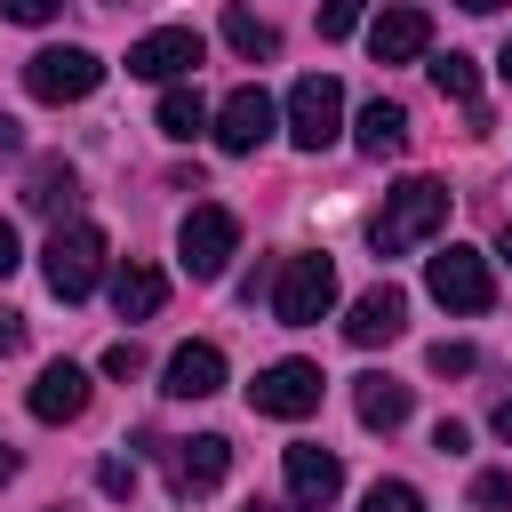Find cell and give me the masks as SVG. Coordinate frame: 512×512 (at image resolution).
<instances>
[{
  "label": "cell",
  "mask_w": 512,
  "mask_h": 512,
  "mask_svg": "<svg viewBox=\"0 0 512 512\" xmlns=\"http://www.w3.org/2000/svg\"><path fill=\"white\" fill-rule=\"evenodd\" d=\"M200 128H208V104H200V88H176V80H168V96H160V136L192 144Z\"/></svg>",
  "instance_id": "7402d4cb"
},
{
  "label": "cell",
  "mask_w": 512,
  "mask_h": 512,
  "mask_svg": "<svg viewBox=\"0 0 512 512\" xmlns=\"http://www.w3.org/2000/svg\"><path fill=\"white\" fill-rule=\"evenodd\" d=\"M104 376H120V384H128V376H144V352H136L128 336H120V344L104 352Z\"/></svg>",
  "instance_id": "f1b7e54d"
},
{
  "label": "cell",
  "mask_w": 512,
  "mask_h": 512,
  "mask_svg": "<svg viewBox=\"0 0 512 512\" xmlns=\"http://www.w3.org/2000/svg\"><path fill=\"white\" fill-rule=\"evenodd\" d=\"M0 480H16V448L8 440H0Z\"/></svg>",
  "instance_id": "d590c367"
},
{
  "label": "cell",
  "mask_w": 512,
  "mask_h": 512,
  "mask_svg": "<svg viewBox=\"0 0 512 512\" xmlns=\"http://www.w3.org/2000/svg\"><path fill=\"white\" fill-rule=\"evenodd\" d=\"M360 512H424V496H416L408 480H376V488L360 496Z\"/></svg>",
  "instance_id": "cb8c5ba5"
},
{
  "label": "cell",
  "mask_w": 512,
  "mask_h": 512,
  "mask_svg": "<svg viewBox=\"0 0 512 512\" xmlns=\"http://www.w3.org/2000/svg\"><path fill=\"white\" fill-rule=\"evenodd\" d=\"M440 224H448V184L408 176L400 192H384V208H376L368 240H376V256H408V248H416V240H432Z\"/></svg>",
  "instance_id": "6da1fadb"
},
{
  "label": "cell",
  "mask_w": 512,
  "mask_h": 512,
  "mask_svg": "<svg viewBox=\"0 0 512 512\" xmlns=\"http://www.w3.org/2000/svg\"><path fill=\"white\" fill-rule=\"evenodd\" d=\"M128 72H136V80H184V72H200V32H192V24L144 32V40L128 48Z\"/></svg>",
  "instance_id": "8fae6325"
},
{
  "label": "cell",
  "mask_w": 512,
  "mask_h": 512,
  "mask_svg": "<svg viewBox=\"0 0 512 512\" xmlns=\"http://www.w3.org/2000/svg\"><path fill=\"white\" fill-rule=\"evenodd\" d=\"M248 408H256V416H288V424L312 416V408H320V368H312V360H272V368L248 384Z\"/></svg>",
  "instance_id": "ba28073f"
},
{
  "label": "cell",
  "mask_w": 512,
  "mask_h": 512,
  "mask_svg": "<svg viewBox=\"0 0 512 512\" xmlns=\"http://www.w3.org/2000/svg\"><path fill=\"white\" fill-rule=\"evenodd\" d=\"M232 248H240V216L216 208V200H200V208L184 216V232H176V264H184L192 280H224Z\"/></svg>",
  "instance_id": "277c9868"
},
{
  "label": "cell",
  "mask_w": 512,
  "mask_h": 512,
  "mask_svg": "<svg viewBox=\"0 0 512 512\" xmlns=\"http://www.w3.org/2000/svg\"><path fill=\"white\" fill-rule=\"evenodd\" d=\"M424 360H432V376H472V344H448V336H440Z\"/></svg>",
  "instance_id": "4316f807"
},
{
  "label": "cell",
  "mask_w": 512,
  "mask_h": 512,
  "mask_svg": "<svg viewBox=\"0 0 512 512\" xmlns=\"http://www.w3.org/2000/svg\"><path fill=\"white\" fill-rule=\"evenodd\" d=\"M160 296H168V280H160L144 256H128V264L112 272V312H120V320H152V312H160Z\"/></svg>",
  "instance_id": "e0dca14e"
},
{
  "label": "cell",
  "mask_w": 512,
  "mask_h": 512,
  "mask_svg": "<svg viewBox=\"0 0 512 512\" xmlns=\"http://www.w3.org/2000/svg\"><path fill=\"white\" fill-rule=\"evenodd\" d=\"M280 464H288V512H328V504H336V488H344V464H336V448H312V440H296Z\"/></svg>",
  "instance_id": "30bf717a"
},
{
  "label": "cell",
  "mask_w": 512,
  "mask_h": 512,
  "mask_svg": "<svg viewBox=\"0 0 512 512\" xmlns=\"http://www.w3.org/2000/svg\"><path fill=\"white\" fill-rule=\"evenodd\" d=\"M400 328H408V296H400L392 280H384V288H368V296L352 304V320H344V336H352L360 352H376V344H392Z\"/></svg>",
  "instance_id": "5bb4252c"
},
{
  "label": "cell",
  "mask_w": 512,
  "mask_h": 512,
  "mask_svg": "<svg viewBox=\"0 0 512 512\" xmlns=\"http://www.w3.org/2000/svg\"><path fill=\"white\" fill-rule=\"evenodd\" d=\"M360 8H368V0H320V40H352Z\"/></svg>",
  "instance_id": "484cf974"
},
{
  "label": "cell",
  "mask_w": 512,
  "mask_h": 512,
  "mask_svg": "<svg viewBox=\"0 0 512 512\" xmlns=\"http://www.w3.org/2000/svg\"><path fill=\"white\" fill-rule=\"evenodd\" d=\"M224 40H232V48H240V56H248V64H256V56H272V48H280V32H272V24H264V16H248V8H224Z\"/></svg>",
  "instance_id": "603a6c76"
},
{
  "label": "cell",
  "mask_w": 512,
  "mask_h": 512,
  "mask_svg": "<svg viewBox=\"0 0 512 512\" xmlns=\"http://www.w3.org/2000/svg\"><path fill=\"white\" fill-rule=\"evenodd\" d=\"M160 456H168V488H176V496H208V488H224V472H232V440H224V432L168 440Z\"/></svg>",
  "instance_id": "9c48e42d"
},
{
  "label": "cell",
  "mask_w": 512,
  "mask_h": 512,
  "mask_svg": "<svg viewBox=\"0 0 512 512\" xmlns=\"http://www.w3.org/2000/svg\"><path fill=\"white\" fill-rule=\"evenodd\" d=\"M16 144H24V136H16V120L0 112V152H16Z\"/></svg>",
  "instance_id": "e575fe53"
},
{
  "label": "cell",
  "mask_w": 512,
  "mask_h": 512,
  "mask_svg": "<svg viewBox=\"0 0 512 512\" xmlns=\"http://www.w3.org/2000/svg\"><path fill=\"white\" fill-rule=\"evenodd\" d=\"M16 344H24V312H0V360H8Z\"/></svg>",
  "instance_id": "1f68e13d"
},
{
  "label": "cell",
  "mask_w": 512,
  "mask_h": 512,
  "mask_svg": "<svg viewBox=\"0 0 512 512\" xmlns=\"http://www.w3.org/2000/svg\"><path fill=\"white\" fill-rule=\"evenodd\" d=\"M432 88H440L448 104H464V112H472V128H488V112H480V64H472V56H456V48H448V56H432Z\"/></svg>",
  "instance_id": "ffe728a7"
},
{
  "label": "cell",
  "mask_w": 512,
  "mask_h": 512,
  "mask_svg": "<svg viewBox=\"0 0 512 512\" xmlns=\"http://www.w3.org/2000/svg\"><path fill=\"white\" fill-rule=\"evenodd\" d=\"M72 200H80L72 160H40V168H32V184H24V208H32V216H64Z\"/></svg>",
  "instance_id": "44dd1931"
},
{
  "label": "cell",
  "mask_w": 512,
  "mask_h": 512,
  "mask_svg": "<svg viewBox=\"0 0 512 512\" xmlns=\"http://www.w3.org/2000/svg\"><path fill=\"white\" fill-rule=\"evenodd\" d=\"M456 8H472V16H496V8H504V0H456Z\"/></svg>",
  "instance_id": "8d00e7d4"
},
{
  "label": "cell",
  "mask_w": 512,
  "mask_h": 512,
  "mask_svg": "<svg viewBox=\"0 0 512 512\" xmlns=\"http://www.w3.org/2000/svg\"><path fill=\"white\" fill-rule=\"evenodd\" d=\"M8 272H16V224L0 216V280H8Z\"/></svg>",
  "instance_id": "d6a6232c"
},
{
  "label": "cell",
  "mask_w": 512,
  "mask_h": 512,
  "mask_svg": "<svg viewBox=\"0 0 512 512\" xmlns=\"http://www.w3.org/2000/svg\"><path fill=\"white\" fill-rule=\"evenodd\" d=\"M56 8H64V0H0V16H8V24H48Z\"/></svg>",
  "instance_id": "f546056e"
},
{
  "label": "cell",
  "mask_w": 512,
  "mask_h": 512,
  "mask_svg": "<svg viewBox=\"0 0 512 512\" xmlns=\"http://www.w3.org/2000/svg\"><path fill=\"white\" fill-rule=\"evenodd\" d=\"M80 408H88V368L48 360V368H40V384H32V416H40V424H72Z\"/></svg>",
  "instance_id": "2e32d148"
},
{
  "label": "cell",
  "mask_w": 512,
  "mask_h": 512,
  "mask_svg": "<svg viewBox=\"0 0 512 512\" xmlns=\"http://www.w3.org/2000/svg\"><path fill=\"white\" fill-rule=\"evenodd\" d=\"M96 272H104V232H96V224H80V216H72V224H56V232H48V248H40V280H48L64 304H80V296L96 288Z\"/></svg>",
  "instance_id": "3957f363"
},
{
  "label": "cell",
  "mask_w": 512,
  "mask_h": 512,
  "mask_svg": "<svg viewBox=\"0 0 512 512\" xmlns=\"http://www.w3.org/2000/svg\"><path fill=\"white\" fill-rule=\"evenodd\" d=\"M96 488H104V496H136V464H128V456H104V464H96Z\"/></svg>",
  "instance_id": "83f0119b"
},
{
  "label": "cell",
  "mask_w": 512,
  "mask_h": 512,
  "mask_svg": "<svg viewBox=\"0 0 512 512\" xmlns=\"http://www.w3.org/2000/svg\"><path fill=\"white\" fill-rule=\"evenodd\" d=\"M264 136H272V96L248 80V88H232V96L216 104V144H224V152H256Z\"/></svg>",
  "instance_id": "7c38bea8"
},
{
  "label": "cell",
  "mask_w": 512,
  "mask_h": 512,
  "mask_svg": "<svg viewBox=\"0 0 512 512\" xmlns=\"http://www.w3.org/2000/svg\"><path fill=\"white\" fill-rule=\"evenodd\" d=\"M368 48H376V64H416L432 48V16L424 8H384L368 24Z\"/></svg>",
  "instance_id": "4fadbf2b"
},
{
  "label": "cell",
  "mask_w": 512,
  "mask_h": 512,
  "mask_svg": "<svg viewBox=\"0 0 512 512\" xmlns=\"http://www.w3.org/2000/svg\"><path fill=\"white\" fill-rule=\"evenodd\" d=\"M424 288H432V304H448V312H488V304H496L488 256H480V248H456V240L424 264Z\"/></svg>",
  "instance_id": "5b68a950"
},
{
  "label": "cell",
  "mask_w": 512,
  "mask_h": 512,
  "mask_svg": "<svg viewBox=\"0 0 512 512\" xmlns=\"http://www.w3.org/2000/svg\"><path fill=\"white\" fill-rule=\"evenodd\" d=\"M496 440L512 448V400H496Z\"/></svg>",
  "instance_id": "836d02e7"
},
{
  "label": "cell",
  "mask_w": 512,
  "mask_h": 512,
  "mask_svg": "<svg viewBox=\"0 0 512 512\" xmlns=\"http://www.w3.org/2000/svg\"><path fill=\"white\" fill-rule=\"evenodd\" d=\"M160 392H168V400H208V392H224V352H216V344H176Z\"/></svg>",
  "instance_id": "9a60e30c"
},
{
  "label": "cell",
  "mask_w": 512,
  "mask_h": 512,
  "mask_svg": "<svg viewBox=\"0 0 512 512\" xmlns=\"http://www.w3.org/2000/svg\"><path fill=\"white\" fill-rule=\"evenodd\" d=\"M352 144H360L368 160H392V152H408V112H400L392 96H376V104L360 112V128H352Z\"/></svg>",
  "instance_id": "ac0fdd59"
},
{
  "label": "cell",
  "mask_w": 512,
  "mask_h": 512,
  "mask_svg": "<svg viewBox=\"0 0 512 512\" xmlns=\"http://www.w3.org/2000/svg\"><path fill=\"white\" fill-rule=\"evenodd\" d=\"M496 256H504V264H512V224H504V240H496Z\"/></svg>",
  "instance_id": "f35d334b"
},
{
  "label": "cell",
  "mask_w": 512,
  "mask_h": 512,
  "mask_svg": "<svg viewBox=\"0 0 512 512\" xmlns=\"http://www.w3.org/2000/svg\"><path fill=\"white\" fill-rule=\"evenodd\" d=\"M328 312H336V264H328V256H280L272 320H280V328H320Z\"/></svg>",
  "instance_id": "7a4b0ae2"
},
{
  "label": "cell",
  "mask_w": 512,
  "mask_h": 512,
  "mask_svg": "<svg viewBox=\"0 0 512 512\" xmlns=\"http://www.w3.org/2000/svg\"><path fill=\"white\" fill-rule=\"evenodd\" d=\"M96 80H104L96 48H40V56L24 64V88H32L40 104H80V96H96Z\"/></svg>",
  "instance_id": "52a82bcc"
},
{
  "label": "cell",
  "mask_w": 512,
  "mask_h": 512,
  "mask_svg": "<svg viewBox=\"0 0 512 512\" xmlns=\"http://www.w3.org/2000/svg\"><path fill=\"white\" fill-rule=\"evenodd\" d=\"M496 72H504V88H512V40H504V56H496Z\"/></svg>",
  "instance_id": "74e56055"
},
{
  "label": "cell",
  "mask_w": 512,
  "mask_h": 512,
  "mask_svg": "<svg viewBox=\"0 0 512 512\" xmlns=\"http://www.w3.org/2000/svg\"><path fill=\"white\" fill-rule=\"evenodd\" d=\"M432 448L440 456H464V424H432Z\"/></svg>",
  "instance_id": "4dcf8cb0"
},
{
  "label": "cell",
  "mask_w": 512,
  "mask_h": 512,
  "mask_svg": "<svg viewBox=\"0 0 512 512\" xmlns=\"http://www.w3.org/2000/svg\"><path fill=\"white\" fill-rule=\"evenodd\" d=\"M288 136H296L304 152H328V144L344 136V88H336L328 72H304V80L288 88Z\"/></svg>",
  "instance_id": "8992f818"
},
{
  "label": "cell",
  "mask_w": 512,
  "mask_h": 512,
  "mask_svg": "<svg viewBox=\"0 0 512 512\" xmlns=\"http://www.w3.org/2000/svg\"><path fill=\"white\" fill-rule=\"evenodd\" d=\"M472 512H512V472H480L472 480Z\"/></svg>",
  "instance_id": "d4e9b609"
},
{
  "label": "cell",
  "mask_w": 512,
  "mask_h": 512,
  "mask_svg": "<svg viewBox=\"0 0 512 512\" xmlns=\"http://www.w3.org/2000/svg\"><path fill=\"white\" fill-rule=\"evenodd\" d=\"M240 512H280V504H256V496H248V504H240Z\"/></svg>",
  "instance_id": "ab89813d"
},
{
  "label": "cell",
  "mask_w": 512,
  "mask_h": 512,
  "mask_svg": "<svg viewBox=\"0 0 512 512\" xmlns=\"http://www.w3.org/2000/svg\"><path fill=\"white\" fill-rule=\"evenodd\" d=\"M352 408H360L368 432H400V424H408V384H392V376H360Z\"/></svg>",
  "instance_id": "d6986e66"
}]
</instances>
